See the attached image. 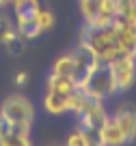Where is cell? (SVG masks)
<instances>
[{"label": "cell", "instance_id": "ffe728a7", "mask_svg": "<svg viewBox=\"0 0 136 146\" xmlns=\"http://www.w3.org/2000/svg\"><path fill=\"white\" fill-rule=\"evenodd\" d=\"M89 146H104L102 144L100 140H97V137H91V142H89Z\"/></svg>", "mask_w": 136, "mask_h": 146}, {"label": "cell", "instance_id": "6da1fadb", "mask_svg": "<svg viewBox=\"0 0 136 146\" xmlns=\"http://www.w3.org/2000/svg\"><path fill=\"white\" fill-rule=\"evenodd\" d=\"M78 90L86 97V99H95V101H106L108 97L117 95V84H114L112 71H110L108 62H102L89 78H84L78 84Z\"/></svg>", "mask_w": 136, "mask_h": 146}, {"label": "cell", "instance_id": "7c38bea8", "mask_svg": "<svg viewBox=\"0 0 136 146\" xmlns=\"http://www.w3.org/2000/svg\"><path fill=\"white\" fill-rule=\"evenodd\" d=\"M15 5V17L18 19H26V17H35L41 11L39 0H18Z\"/></svg>", "mask_w": 136, "mask_h": 146}, {"label": "cell", "instance_id": "cb8c5ba5", "mask_svg": "<svg viewBox=\"0 0 136 146\" xmlns=\"http://www.w3.org/2000/svg\"><path fill=\"white\" fill-rule=\"evenodd\" d=\"M9 2H18V0H9Z\"/></svg>", "mask_w": 136, "mask_h": 146}, {"label": "cell", "instance_id": "e0dca14e", "mask_svg": "<svg viewBox=\"0 0 136 146\" xmlns=\"http://www.w3.org/2000/svg\"><path fill=\"white\" fill-rule=\"evenodd\" d=\"M37 22H39V26H41V30H50L52 26H54V13L52 11H45V9H41L39 13H37Z\"/></svg>", "mask_w": 136, "mask_h": 146}, {"label": "cell", "instance_id": "d6986e66", "mask_svg": "<svg viewBox=\"0 0 136 146\" xmlns=\"http://www.w3.org/2000/svg\"><path fill=\"white\" fill-rule=\"evenodd\" d=\"M15 86H24V84L28 82V73L26 71H18V75H15Z\"/></svg>", "mask_w": 136, "mask_h": 146}, {"label": "cell", "instance_id": "8992f818", "mask_svg": "<svg viewBox=\"0 0 136 146\" xmlns=\"http://www.w3.org/2000/svg\"><path fill=\"white\" fill-rule=\"evenodd\" d=\"M95 137H97L104 146H123V144H125V137H123L119 125L114 123L112 118H108L104 125H100V127H97Z\"/></svg>", "mask_w": 136, "mask_h": 146}, {"label": "cell", "instance_id": "5bb4252c", "mask_svg": "<svg viewBox=\"0 0 136 146\" xmlns=\"http://www.w3.org/2000/svg\"><path fill=\"white\" fill-rule=\"evenodd\" d=\"M0 146H32V142H30V135H26V133L11 131L5 137H0Z\"/></svg>", "mask_w": 136, "mask_h": 146}, {"label": "cell", "instance_id": "ac0fdd59", "mask_svg": "<svg viewBox=\"0 0 136 146\" xmlns=\"http://www.w3.org/2000/svg\"><path fill=\"white\" fill-rule=\"evenodd\" d=\"M13 131V125L9 123V120H5L2 116H0V137H5L7 133H11Z\"/></svg>", "mask_w": 136, "mask_h": 146}, {"label": "cell", "instance_id": "5b68a950", "mask_svg": "<svg viewBox=\"0 0 136 146\" xmlns=\"http://www.w3.org/2000/svg\"><path fill=\"white\" fill-rule=\"evenodd\" d=\"M112 120L119 125L123 137H125V144H132V142L136 140V110L132 108V105L123 103V105H119V108L114 110Z\"/></svg>", "mask_w": 136, "mask_h": 146}, {"label": "cell", "instance_id": "9c48e42d", "mask_svg": "<svg viewBox=\"0 0 136 146\" xmlns=\"http://www.w3.org/2000/svg\"><path fill=\"white\" fill-rule=\"evenodd\" d=\"M43 110L48 114H54V116L69 112V95H59V92H48L45 90Z\"/></svg>", "mask_w": 136, "mask_h": 146}, {"label": "cell", "instance_id": "4fadbf2b", "mask_svg": "<svg viewBox=\"0 0 136 146\" xmlns=\"http://www.w3.org/2000/svg\"><path fill=\"white\" fill-rule=\"evenodd\" d=\"M52 73L54 75H71L73 73V52L63 54L61 58H56L54 64H52Z\"/></svg>", "mask_w": 136, "mask_h": 146}, {"label": "cell", "instance_id": "9a60e30c", "mask_svg": "<svg viewBox=\"0 0 136 146\" xmlns=\"http://www.w3.org/2000/svg\"><path fill=\"white\" fill-rule=\"evenodd\" d=\"M89 142H91V133L78 127L76 131H71V133L67 135L65 146H89Z\"/></svg>", "mask_w": 136, "mask_h": 146}, {"label": "cell", "instance_id": "277c9868", "mask_svg": "<svg viewBox=\"0 0 136 146\" xmlns=\"http://www.w3.org/2000/svg\"><path fill=\"white\" fill-rule=\"evenodd\" d=\"M78 127L84 129L89 133H95L100 125H104L110 118L108 112L104 108V101H95V99H86L82 110L78 112Z\"/></svg>", "mask_w": 136, "mask_h": 146}, {"label": "cell", "instance_id": "ba28073f", "mask_svg": "<svg viewBox=\"0 0 136 146\" xmlns=\"http://www.w3.org/2000/svg\"><path fill=\"white\" fill-rule=\"evenodd\" d=\"M45 90L59 92V95H71L73 90H78V86L71 75H54V73H50L48 80H45Z\"/></svg>", "mask_w": 136, "mask_h": 146}, {"label": "cell", "instance_id": "30bf717a", "mask_svg": "<svg viewBox=\"0 0 136 146\" xmlns=\"http://www.w3.org/2000/svg\"><path fill=\"white\" fill-rule=\"evenodd\" d=\"M15 30L20 32V35L26 39V41H30V39H37V36L41 35V26L39 22H37V15L35 17H26V19H18V24H15Z\"/></svg>", "mask_w": 136, "mask_h": 146}, {"label": "cell", "instance_id": "7a4b0ae2", "mask_svg": "<svg viewBox=\"0 0 136 146\" xmlns=\"http://www.w3.org/2000/svg\"><path fill=\"white\" fill-rule=\"evenodd\" d=\"M0 116L5 120H9L13 127H24L30 129L32 120H35V108H32L30 99L20 92L5 97L2 103H0Z\"/></svg>", "mask_w": 136, "mask_h": 146}, {"label": "cell", "instance_id": "8fae6325", "mask_svg": "<svg viewBox=\"0 0 136 146\" xmlns=\"http://www.w3.org/2000/svg\"><path fill=\"white\" fill-rule=\"evenodd\" d=\"M2 45H5L7 54H11V56H15V58H18V56H22L24 50H26V39H24L18 30H15V32H11L5 41H2Z\"/></svg>", "mask_w": 136, "mask_h": 146}, {"label": "cell", "instance_id": "2e32d148", "mask_svg": "<svg viewBox=\"0 0 136 146\" xmlns=\"http://www.w3.org/2000/svg\"><path fill=\"white\" fill-rule=\"evenodd\" d=\"M11 32H15V24L11 22L9 15H2V13H0V43L5 41Z\"/></svg>", "mask_w": 136, "mask_h": 146}, {"label": "cell", "instance_id": "44dd1931", "mask_svg": "<svg viewBox=\"0 0 136 146\" xmlns=\"http://www.w3.org/2000/svg\"><path fill=\"white\" fill-rule=\"evenodd\" d=\"M9 5V0H0V9H2V7H7Z\"/></svg>", "mask_w": 136, "mask_h": 146}, {"label": "cell", "instance_id": "603a6c76", "mask_svg": "<svg viewBox=\"0 0 136 146\" xmlns=\"http://www.w3.org/2000/svg\"><path fill=\"white\" fill-rule=\"evenodd\" d=\"M132 54H134V56H136V45H134V47H132Z\"/></svg>", "mask_w": 136, "mask_h": 146}, {"label": "cell", "instance_id": "3957f363", "mask_svg": "<svg viewBox=\"0 0 136 146\" xmlns=\"http://www.w3.org/2000/svg\"><path fill=\"white\" fill-rule=\"evenodd\" d=\"M108 67L112 71V78H114V84H117L119 92H125L134 86V82H136V56L132 52L119 54L114 60L108 62Z\"/></svg>", "mask_w": 136, "mask_h": 146}, {"label": "cell", "instance_id": "7402d4cb", "mask_svg": "<svg viewBox=\"0 0 136 146\" xmlns=\"http://www.w3.org/2000/svg\"><path fill=\"white\" fill-rule=\"evenodd\" d=\"M121 2H130V5H136V0H121Z\"/></svg>", "mask_w": 136, "mask_h": 146}, {"label": "cell", "instance_id": "52a82bcc", "mask_svg": "<svg viewBox=\"0 0 136 146\" xmlns=\"http://www.w3.org/2000/svg\"><path fill=\"white\" fill-rule=\"evenodd\" d=\"M114 30H117L119 47L123 52H132V47L136 45V28L130 26L127 22H123L121 17H114Z\"/></svg>", "mask_w": 136, "mask_h": 146}]
</instances>
